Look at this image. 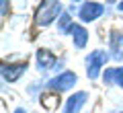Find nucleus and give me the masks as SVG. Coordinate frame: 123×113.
Returning <instances> with one entry per match:
<instances>
[{"mask_svg": "<svg viewBox=\"0 0 123 113\" xmlns=\"http://www.w3.org/2000/svg\"><path fill=\"white\" fill-rule=\"evenodd\" d=\"M62 10H64V6L60 4V0H41L39 8H37L35 13V25L37 27H49L55 19H60Z\"/></svg>", "mask_w": 123, "mask_h": 113, "instance_id": "1", "label": "nucleus"}, {"mask_svg": "<svg viewBox=\"0 0 123 113\" xmlns=\"http://www.w3.org/2000/svg\"><path fill=\"white\" fill-rule=\"evenodd\" d=\"M107 62V52L103 49H94L86 56V76L90 80H97L103 72V66Z\"/></svg>", "mask_w": 123, "mask_h": 113, "instance_id": "2", "label": "nucleus"}, {"mask_svg": "<svg viewBox=\"0 0 123 113\" xmlns=\"http://www.w3.org/2000/svg\"><path fill=\"white\" fill-rule=\"evenodd\" d=\"M76 80H78V76L74 72H62V74H57L55 78H51L47 82V88H51L53 93H64V91L74 88Z\"/></svg>", "mask_w": 123, "mask_h": 113, "instance_id": "3", "label": "nucleus"}, {"mask_svg": "<svg viewBox=\"0 0 123 113\" xmlns=\"http://www.w3.org/2000/svg\"><path fill=\"white\" fill-rule=\"evenodd\" d=\"M109 56L115 62L123 60V33L117 29H111L109 33Z\"/></svg>", "mask_w": 123, "mask_h": 113, "instance_id": "4", "label": "nucleus"}, {"mask_svg": "<svg viewBox=\"0 0 123 113\" xmlns=\"http://www.w3.org/2000/svg\"><path fill=\"white\" fill-rule=\"evenodd\" d=\"M103 13H105V6L98 4V2H84L82 6H80V21L82 23H92L97 21L98 17H103Z\"/></svg>", "mask_w": 123, "mask_h": 113, "instance_id": "5", "label": "nucleus"}, {"mask_svg": "<svg viewBox=\"0 0 123 113\" xmlns=\"http://www.w3.org/2000/svg\"><path fill=\"white\" fill-rule=\"evenodd\" d=\"M27 70V62H18V64H2V78L14 82L23 76V72Z\"/></svg>", "mask_w": 123, "mask_h": 113, "instance_id": "6", "label": "nucleus"}, {"mask_svg": "<svg viewBox=\"0 0 123 113\" xmlns=\"http://www.w3.org/2000/svg\"><path fill=\"white\" fill-rule=\"evenodd\" d=\"M86 99H88L86 93H82V91H80V93H74V95L66 101V105H64L62 113H80L82 105H86Z\"/></svg>", "mask_w": 123, "mask_h": 113, "instance_id": "7", "label": "nucleus"}, {"mask_svg": "<svg viewBox=\"0 0 123 113\" xmlns=\"http://www.w3.org/2000/svg\"><path fill=\"white\" fill-rule=\"evenodd\" d=\"M55 56H53L49 49H39L37 52V68L39 70H49V68H55Z\"/></svg>", "mask_w": 123, "mask_h": 113, "instance_id": "8", "label": "nucleus"}, {"mask_svg": "<svg viewBox=\"0 0 123 113\" xmlns=\"http://www.w3.org/2000/svg\"><path fill=\"white\" fill-rule=\"evenodd\" d=\"M72 41H74V47H78V49H82V47H86V43H88V31L84 29L82 25H74V29H72Z\"/></svg>", "mask_w": 123, "mask_h": 113, "instance_id": "9", "label": "nucleus"}, {"mask_svg": "<svg viewBox=\"0 0 123 113\" xmlns=\"http://www.w3.org/2000/svg\"><path fill=\"white\" fill-rule=\"evenodd\" d=\"M57 29H60L62 35L72 33V29H74V23H72V17H70L68 13H64L60 19H57Z\"/></svg>", "mask_w": 123, "mask_h": 113, "instance_id": "10", "label": "nucleus"}, {"mask_svg": "<svg viewBox=\"0 0 123 113\" xmlns=\"http://www.w3.org/2000/svg\"><path fill=\"white\" fill-rule=\"evenodd\" d=\"M103 82L109 86V84H115V68H107V72L103 74Z\"/></svg>", "mask_w": 123, "mask_h": 113, "instance_id": "11", "label": "nucleus"}, {"mask_svg": "<svg viewBox=\"0 0 123 113\" xmlns=\"http://www.w3.org/2000/svg\"><path fill=\"white\" fill-rule=\"evenodd\" d=\"M115 84L119 88H123V66L121 68H115Z\"/></svg>", "mask_w": 123, "mask_h": 113, "instance_id": "12", "label": "nucleus"}, {"mask_svg": "<svg viewBox=\"0 0 123 113\" xmlns=\"http://www.w3.org/2000/svg\"><path fill=\"white\" fill-rule=\"evenodd\" d=\"M6 2H8V0H0V4H2V14H6Z\"/></svg>", "mask_w": 123, "mask_h": 113, "instance_id": "13", "label": "nucleus"}, {"mask_svg": "<svg viewBox=\"0 0 123 113\" xmlns=\"http://www.w3.org/2000/svg\"><path fill=\"white\" fill-rule=\"evenodd\" d=\"M117 8L121 10V13H123V0H121V2H119V6H117Z\"/></svg>", "mask_w": 123, "mask_h": 113, "instance_id": "14", "label": "nucleus"}, {"mask_svg": "<svg viewBox=\"0 0 123 113\" xmlns=\"http://www.w3.org/2000/svg\"><path fill=\"white\" fill-rule=\"evenodd\" d=\"M14 113H27V111H25V109H21V107H18V109H17Z\"/></svg>", "mask_w": 123, "mask_h": 113, "instance_id": "15", "label": "nucleus"}, {"mask_svg": "<svg viewBox=\"0 0 123 113\" xmlns=\"http://www.w3.org/2000/svg\"><path fill=\"white\" fill-rule=\"evenodd\" d=\"M117 113H123V111H117Z\"/></svg>", "mask_w": 123, "mask_h": 113, "instance_id": "16", "label": "nucleus"}]
</instances>
